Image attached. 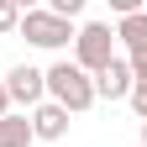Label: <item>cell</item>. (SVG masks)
Returning <instances> with one entry per match:
<instances>
[{
  "mask_svg": "<svg viewBox=\"0 0 147 147\" xmlns=\"http://www.w3.org/2000/svg\"><path fill=\"white\" fill-rule=\"evenodd\" d=\"M42 84H47V100L63 105L68 116H84V110L95 105V79H89L74 58H53L42 68Z\"/></svg>",
  "mask_w": 147,
  "mask_h": 147,
  "instance_id": "obj_1",
  "label": "cell"
},
{
  "mask_svg": "<svg viewBox=\"0 0 147 147\" xmlns=\"http://www.w3.org/2000/svg\"><path fill=\"white\" fill-rule=\"evenodd\" d=\"M116 58V26L110 21H79L74 26V63H79L89 79Z\"/></svg>",
  "mask_w": 147,
  "mask_h": 147,
  "instance_id": "obj_2",
  "label": "cell"
},
{
  "mask_svg": "<svg viewBox=\"0 0 147 147\" xmlns=\"http://www.w3.org/2000/svg\"><path fill=\"white\" fill-rule=\"evenodd\" d=\"M74 26L79 21H63V16H53V11H21V26H16V37H26L32 47H42V53H68L74 47Z\"/></svg>",
  "mask_w": 147,
  "mask_h": 147,
  "instance_id": "obj_3",
  "label": "cell"
},
{
  "mask_svg": "<svg viewBox=\"0 0 147 147\" xmlns=\"http://www.w3.org/2000/svg\"><path fill=\"white\" fill-rule=\"evenodd\" d=\"M5 95H11V110H32L47 100V84H42V68L37 63H11L5 68Z\"/></svg>",
  "mask_w": 147,
  "mask_h": 147,
  "instance_id": "obj_4",
  "label": "cell"
},
{
  "mask_svg": "<svg viewBox=\"0 0 147 147\" xmlns=\"http://www.w3.org/2000/svg\"><path fill=\"white\" fill-rule=\"evenodd\" d=\"M131 84H137V79H131V63L116 53V58L95 74V100H126V95H131Z\"/></svg>",
  "mask_w": 147,
  "mask_h": 147,
  "instance_id": "obj_5",
  "label": "cell"
},
{
  "mask_svg": "<svg viewBox=\"0 0 147 147\" xmlns=\"http://www.w3.org/2000/svg\"><path fill=\"white\" fill-rule=\"evenodd\" d=\"M26 121H32V137H37V142H63V137H68V110H63V105H53V100L32 105V110H26Z\"/></svg>",
  "mask_w": 147,
  "mask_h": 147,
  "instance_id": "obj_6",
  "label": "cell"
},
{
  "mask_svg": "<svg viewBox=\"0 0 147 147\" xmlns=\"http://www.w3.org/2000/svg\"><path fill=\"white\" fill-rule=\"evenodd\" d=\"M116 42H126V58H137L147 53V11H131L116 21Z\"/></svg>",
  "mask_w": 147,
  "mask_h": 147,
  "instance_id": "obj_7",
  "label": "cell"
},
{
  "mask_svg": "<svg viewBox=\"0 0 147 147\" xmlns=\"http://www.w3.org/2000/svg\"><path fill=\"white\" fill-rule=\"evenodd\" d=\"M32 121H26V110H5L0 116V147H32Z\"/></svg>",
  "mask_w": 147,
  "mask_h": 147,
  "instance_id": "obj_8",
  "label": "cell"
},
{
  "mask_svg": "<svg viewBox=\"0 0 147 147\" xmlns=\"http://www.w3.org/2000/svg\"><path fill=\"white\" fill-rule=\"evenodd\" d=\"M84 5H89V0H42V11L63 16V21H79V16H84Z\"/></svg>",
  "mask_w": 147,
  "mask_h": 147,
  "instance_id": "obj_9",
  "label": "cell"
},
{
  "mask_svg": "<svg viewBox=\"0 0 147 147\" xmlns=\"http://www.w3.org/2000/svg\"><path fill=\"white\" fill-rule=\"evenodd\" d=\"M16 26H21V11H16L11 0H0V37H11Z\"/></svg>",
  "mask_w": 147,
  "mask_h": 147,
  "instance_id": "obj_10",
  "label": "cell"
},
{
  "mask_svg": "<svg viewBox=\"0 0 147 147\" xmlns=\"http://www.w3.org/2000/svg\"><path fill=\"white\" fill-rule=\"evenodd\" d=\"M126 105L137 110V121H147V84H131V95H126Z\"/></svg>",
  "mask_w": 147,
  "mask_h": 147,
  "instance_id": "obj_11",
  "label": "cell"
},
{
  "mask_svg": "<svg viewBox=\"0 0 147 147\" xmlns=\"http://www.w3.org/2000/svg\"><path fill=\"white\" fill-rule=\"evenodd\" d=\"M105 5H110V16L121 21V16H131V11H147V0H105Z\"/></svg>",
  "mask_w": 147,
  "mask_h": 147,
  "instance_id": "obj_12",
  "label": "cell"
},
{
  "mask_svg": "<svg viewBox=\"0 0 147 147\" xmlns=\"http://www.w3.org/2000/svg\"><path fill=\"white\" fill-rule=\"evenodd\" d=\"M126 63H131V79L147 84V53H137V58H126Z\"/></svg>",
  "mask_w": 147,
  "mask_h": 147,
  "instance_id": "obj_13",
  "label": "cell"
},
{
  "mask_svg": "<svg viewBox=\"0 0 147 147\" xmlns=\"http://www.w3.org/2000/svg\"><path fill=\"white\" fill-rule=\"evenodd\" d=\"M11 5H16V11H37L42 0H11Z\"/></svg>",
  "mask_w": 147,
  "mask_h": 147,
  "instance_id": "obj_14",
  "label": "cell"
},
{
  "mask_svg": "<svg viewBox=\"0 0 147 147\" xmlns=\"http://www.w3.org/2000/svg\"><path fill=\"white\" fill-rule=\"evenodd\" d=\"M11 110V95H5V79H0V116Z\"/></svg>",
  "mask_w": 147,
  "mask_h": 147,
  "instance_id": "obj_15",
  "label": "cell"
},
{
  "mask_svg": "<svg viewBox=\"0 0 147 147\" xmlns=\"http://www.w3.org/2000/svg\"><path fill=\"white\" fill-rule=\"evenodd\" d=\"M142 147H147V121H142Z\"/></svg>",
  "mask_w": 147,
  "mask_h": 147,
  "instance_id": "obj_16",
  "label": "cell"
}]
</instances>
